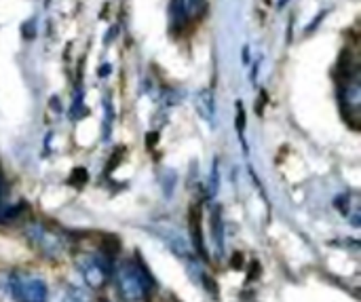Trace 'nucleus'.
Masks as SVG:
<instances>
[{"mask_svg":"<svg viewBox=\"0 0 361 302\" xmlns=\"http://www.w3.org/2000/svg\"><path fill=\"white\" fill-rule=\"evenodd\" d=\"M11 289L20 302H45L47 298V283L40 277L28 273L13 275Z\"/></svg>","mask_w":361,"mask_h":302,"instance_id":"obj_2","label":"nucleus"},{"mask_svg":"<svg viewBox=\"0 0 361 302\" xmlns=\"http://www.w3.org/2000/svg\"><path fill=\"white\" fill-rule=\"evenodd\" d=\"M63 302H87V298L83 296V292L72 289V292H68V296H66V300H63Z\"/></svg>","mask_w":361,"mask_h":302,"instance_id":"obj_6","label":"nucleus"},{"mask_svg":"<svg viewBox=\"0 0 361 302\" xmlns=\"http://www.w3.org/2000/svg\"><path fill=\"white\" fill-rule=\"evenodd\" d=\"M79 269H81V275L85 277L89 287H93V289L104 287V283L108 279V271H106V264L102 262V258L85 256V258L79 260Z\"/></svg>","mask_w":361,"mask_h":302,"instance_id":"obj_4","label":"nucleus"},{"mask_svg":"<svg viewBox=\"0 0 361 302\" xmlns=\"http://www.w3.org/2000/svg\"><path fill=\"white\" fill-rule=\"evenodd\" d=\"M197 108H199V112H201V116H203L205 121L211 119V114H213V104H211V93H209V91H203V93L199 96Z\"/></svg>","mask_w":361,"mask_h":302,"instance_id":"obj_5","label":"nucleus"},{"mask_svg":"<svg viewBox=\"0 0 361 302\" xmlns=\"http://www.w3.org/2000/svg\"><path fill=\"white\" fill-rule=\"evenodd\" d=\"M30 241L38 248V252H43L45 256H59L63 252V239L43 226H34V229L28 231Z\"/></svg>","mask_w":361,"mask_h":302,"instance_id":"obj_3","label":"nucleus"},{"mask_svg":"<svg viewBox=\"0 0 361 302\" xmlns=\"http://www.w3.org/2000/svg\"><path fill=\"white\" fill-rule=\"evenodd\" d=\"M151 283L153 281H151L146 269H141V264L127 262L118 271V292H121L123 300H127V302H139L144 296H146Z\"/></svg>","mask_w":361,"mask_h":302,"instance_id":"obj_1","label":"nucleus"}]
</instances>
